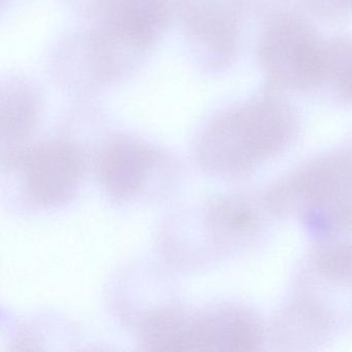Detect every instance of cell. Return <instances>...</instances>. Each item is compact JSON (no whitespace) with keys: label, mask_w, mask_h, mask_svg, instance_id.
<instances>
[{"label":"cell","mask_w":352,"mask_h":352,"mask_svg":"<svg viewBox=\"0 0 352 352\" xmlns=\"http://www.w3.org/2000/svg\"><path fill=\"white\" fill-rule=\"evenodd\" d=\"M327 44L302 20L274 22L261 44L263 69L279 87L308 90L324 84Z\"/></svg>","instance_id":"cell-3"},{"label":"cell","mask_w":352,"mask_h":352,"mask_svg":"<svg viewBox=\"0 0 352 352\" xmlns=\"http://www.w3.org/2000/svg\"><path fill=\"white\" fill-rule=\"evenodd\" d=\"M141 340L148 350H203L201 315L175 309L151 313L142 323Z\"/></svg>","instance_id":"cell-8"},{"label":"cell","mask_w":352,"mask_h":352,"mask_svg":"<svg viewBox=\"0 0 352 352\" xmlns=\"http://www.w3.org/2000/svg\"><path fill=\"white\" fill-rule=\"evenodd\" d=\"M10 160L21 166L28 193L41 205L67 203L79 189L83 160L77 148L71 144H42L15 151Z\"/></svg>","instance_id":"cell-4"},{"label":"cell","mask_w":352,"mask_h":352,"mask_svg":"<svg viewBox=\"0 0 352 352\" xmlns=\"http://www.w3.org/2000/svg\"><path fill=\"white\" fill-rule=\"evenodd\" d=\"M325 81L344 100L352 102V41L338 38L327 44Z\"/></svg>","instance_id":"cell-12"},{"label":"cell","mask_w":352,"mask_h":352,"mask_svg":"<svg viewBox=\"0 0 352 352\" xmlns=\"http://www.w3.org/2000/svg\"><path fill=\"white\" fill-rule=\"evenodd\" d=\"M340 1H341L343 5H345L346 7L352 10V0H340Z\"/></svg>","instance_id":"cell-14"},{"label":"cell","mask_w":352,"mask_h":352,"mask_svg":"<svg viewBox=\"0 0 352 352\" xmlns=\"http://www.w3.org/2000/svg\"><path fill=\"white\" fill-rule=\"evenodd\" d=\"M207 222L216 242L236 245L256 234L261 228V216L255 206L247 199L226 197L209 206Z\"/></svg>","instance_id":"cell-10"},{"label":"cell","mask_w":352,"mask_h":352,"mask_svg":"<svg viewBox=\"0 0 352 352\" xmlns=\"http://www.w3.org/2000/svg\"><path fill=\"white\" fill-rule=\"evenodd\" d=\"M38 100L23 83H11L1 98V137L3 142L17 143L32 133L38 118Z\"/></svg>","instance_id":"cell-11"},{"label":"cell","mask_w":352,"mask_h":352,"mask_svg":"<svg viewBox=\"0 0 352 352\" xmlns=\"http://www.w3.org/2000/svg\"><path fill=\"white\" fill-rule=\"evenodd\" d=\"M294 129V114L281 100H254L220 115L206 127L197 144V160L214 176H243L281 152Z\"/></svg>","instance_id":"cell-1"},{"label":"cell","mask_w":352,"mask_h":352,"mask_svg":"<svg viewBox=\"0 0 352 352\" xmlns=\"http://www.w3.org/2000/svg\"><path fill=\"white\" fill-rule=\"evenodd\" d=\"M160 158L153 150L135 142L112 144L98 160L100 185L114 199H131L145 187Z\"/></svg>","instance_id":"cell-6"},{"label":"cell","mask_w":352,"mask_h":352,"mask_svg":"<svg viewBox=\"0 0 352 352\" xmlns=\"http://www.w3.org/2000/svg\"><path fill=\"white\" fill-rule=\"evenodd\" d=\"M98 32L126 53L153 46L170 21L166 0H98Z\"/></svg>","instance_id":"cell-5"},{"label":"cell","mask_w":352,"mask_h":352,"mask_svg":"<svg viewBox=\"0 0 352 352\" xmlns=\"http://www.w3.org/2000/svg\"><path fill=\"white\" fill-rule=\"evenodd\" d=\"M265 206L319 234H345L352 228V156H325L302 166L267 192Z\"/></svg>","instance_id":"cell-2"},{"label":"cell","mask_w":352,"mask_h":352,"mask_svg":"<svg viewBox=\"0 0 352 352\" xmlns=\"http://www.w3.org/2000/svg\"><path fill=\"white\" fill-rule=\"evenodd\" d=\"M329 318L315 302H298L286 309L275 321L270 340L277 349H296L311 345L327 335Z\"/></svg>","instance_id":"cell-9"},{"label":"cell","mask_w":352,"mask_h":352,"mask_svg":"<svg viewBox=\"0 0 352 352\" xmlns=\"http://www.w3.org/2000/svg\"><path fill=\"white\" fill-rule=\"evenodd\" d=\"M185 21L193 41L216 59L234 51L238 22L230 0H187Z\"/></svg>","instance_id":"cell-7"},{"label":"cell","mask_w":352,"mask_h":352,"mask_svg":"<svg viewBox=\"0 0 352 352\" xmlns=\"http://www.w3.org/2000/svg\"><path fill=\"white\" fill-rule=\"evenodd\" d=\"M313 263L325 279L340 283L352 282V242L327 241L317 246Z\"/></svg>","instance_id":"cell-13"}]
</instances>
